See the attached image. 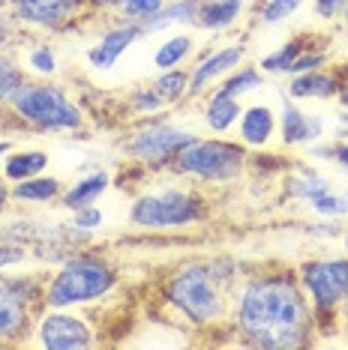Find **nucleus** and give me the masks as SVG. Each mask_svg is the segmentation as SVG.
<instances>
[{"label":"nucleus","mask_w":348,"mask_h":350,"mask_svg":"<svg viewBox=\"0 0 348 350\" xmlns=\"http://www.w3.org/2000/svg\"><path fill=\"white\" fill-rule=\"evenodd\" d=\"M117 288V267L102 252L75 249L45 278V308H73L105 299Z\"/></svg>","instance_id":"nucleus-3"},{"label":"nucleus","mask_w":348,"mask_h":350,"mask_svg":"<svg viewBox=\"0 0 348 350\" xmlns=\"http://www.w3.org/2000/svg\"><path fill=\"white\" fill-rule=\"evenodd\" d=\"M310 45H312V42H306V36L288 39V42H282L276 51L264 54V57L258 60V69H261V72H264L267 78H271V75H288V72H291V63L297 60V54L306 51Z\"/></svg>","instance_id":"nucleus-24"},{"label":"nucleus","mask_w":348,"mask_h":350,"mask_svg":"<svg viewBox=\"0 0 348 350\" xmlns=\"http://www.w3.org/2000/svg\"><path fill=\"white\" fill-rule=\"evenodd\" d=\"M232 332L247 347H310L319 326L295 269L264 267L240 278L232 299Z\"/></svg>","instance_id":"nucleus-1"},{"label":"nucleus","mask_w":348,"mask_h":350,"mask_svg":"<svg viewBox=\"0 0 348 350\" xmlns=\"http://www.w3.org/2000/svg\"><path fill=\"white\" fill-rule=\"evenodd\" d=\"M126 108H129L132 114H138V117H150V114H156V111H162L165 102L160 99V93H156L153 87L145 84V87L129 90V96H126Z\"/></svg>","instance_id":"nucleus-32"},{"label":"nucleus","mask_w":348,"mask_h":350,"mask_svg":"<svg viewBox=\"0 0 348 350\" xmlns=\"http://www.w3.org/2000/svg\"><path fill=\"white\" fill-rule=\"evenodd\" d=\"M348 78V69H339V66H321V69H312V72H303V75H291L288 78V87H286V96L295 99V102H306V99H315V102H327V99H336L339 87Z\"/></svg>","instance_id":"nucleus-14"},{"label":"nucleus","mask_w":348,"mask_h":350,"mask_svg":"<svg viewBox=\"0 0 348 350\" xmlns=\"http://www.w3.org/2000/svg\"><path fill=\"white\" fill-rule=\"evenodd\" d=\"M324 189H330V180L315 171H300L286 180V195L295 198V201H306V204H310V198L324 192Z\"/></svg>","instance_id":"nucleus-28"},{"label":"nucleus","mask_w":348,"mask_h":350,"mask_svg":"<svg viewBox=\"0 0 348 350\" xmlns=\"http://www.w3.org/2000/svg\"><path fill=\"white\" fill-rule=\"evenodd\" d=\"M330 162L348 177V141H339V138L334 141V156H330Z\"/></svg>","instance_id":"nucleus-39"},{"label":"nucleus","mask_w":348,"mask_h":350,"mask_svg":"<svg viewBox=\"0 0 348 350\" xmlns=\"http://www.w3.org/2000/svg\"><path fill=\"white\" fill-rule=\"evenodd\" d=\"M237 135H240V144H247L249 150L267 147L276 135V111L264 102L247 105L237 120Z\"/></svg>","instance_id":"nucleus-16"},{"label":"nucleus","mask_w":348,"mask_h":350,"mask_svg":"<svg viewBox=\"0 0 348 350\" xmlns=\"http://www.w3.org/2000/svg\"><path fill=\"white\" fill-rule=\"evenodd\" d=\"M21 69L39 78H51V75H58V54H54L49 42L30 39V42H25V66Z\"/></svg>","instance_id":"nucleus-26"},{"label":"nucleus","mask_w":348,"mask_h":350,"mask_svg":"<svg viewBox=\"0 0 348 350\" xmlns=\"http://www.w3.org/2000/svg\"><path fill=\"white\" fill-rule=\"evenodd\" d=\"M141 39V27L138 25H129V21H117L99 36V42L87 51V60H90L93 69H114V63L123 57L126 51L132 49Z\"/></svg>","instance_id":"nucleus-15"},{"label":"nucleus","mask_w":348,"mask_h":350,"mask_svg":"<svg viewBox=\"0 0 348 350\" xmlns=\"http://www.w3.org/2000/svg\"><path fill=\"white\" fill-rule=\"evenodd\" d=\"M343 21H345V36H348V3H345V15H343Z\"/></svg>","instance_id":"nucleus-46"},{"label":"nucleus","mask_w":348,"mask_h":350,"mask_svg":"<svg viewBox=\"0 0 348 350\" xmlns=\"http://www.w3.org/2000/svg\"><path fill=\"white\" fill-rule=\"evenodd\" d=\"M3 210H6V206H0V216H3Z\"/></svg>","instance_id":"nucleus-49"},{"label":"nucleus","mask_w":348,"mask_h":350,"mask_svg":"<svg viewBox=\"0 0 348 350\" xmlns=\"http://www.w3.org/2000/svg\"><path fill=\"white\" fill-rule=\"evenodd\" d=\"M240 111H243L240 99H232L225 93L213 90L208 102H204V126L216 135H228L240 120Z\"/></svg>","instance_id":"nucleus-18"},{"label":"nucleus","mask_w":348,"mask_h":350,"mask_svg":"<svg viewBox=\"0 0 348 350\" xmlns=\"http://www.w3.org/2000/svg\"><path fill=\"white\" fill-rule=\"evenodd\" d=\"M240 267L232 258L184 260L162 278V297L189 326L195 329L232 332V299Z\"/></svg>","instance_id":"nucleus-2"},{"label":"nucleus","mask_w":348,"mask_h":350,"mask_svg":"<svg viewBox=\"0 0 348 350\" xmlns=\"http://www.w3.org/2000/svg\"><path fill=\"white\" fill-rule=\"evenodd\" d=\"M295 273L315 312V326L327 332V326L339 323V306L348 297V258L303 260Z\"/></svg>","instance_id":"nucleus-8"},{"label":"nucleus","mask_w":348,"mask_h":350,"mask_svg":"<svg viewBox=\"0 0 348 350\" xmlns=\"http://www.w3.org/2000/svg\"><path fill=\"white\" fill-rule=\"evenodd\" d=\"M6 183H10V180H6L3 171H0V206L10 204V186H6Z\"/></svg>","instance_id":"nucleus-42"},{"label":"nucleus","mask_w":348,"mask_h":350,"mask_svg":"<svg viewBox=\"0 0 348 350\" xmlns=\"http://www.w3.org/2000/svg\"><path fill=\"white\" fill-rule=\"evenodd\" d=\"M327 63H330V54L324 51V49H319V45H310V49L300 51V54H297V60L291 63V72H288V78H291V75L312 72V69H321V66H327Z\"/></svg>","instance_id":"nucleus-35"},{"label":"nucleus","mask_w":348,"mask_h":350,"mask_svg":"<svg viewBox=\"0 0 348 350\" xmlns=\"http://www.w3.org/2000/svg\"><path fill=\"white\" fill-rule=\"evenodd\" d=\"M343 245H345V254H348V234H345V240H343Z\"/></svg>","instance_id":"nucleus-47"},{"label":"nucleus","mask_w":348,"mask_h":350,"mask_svg":"<svg viewBox=\"0 0 348 350\" xmlns=\"http://www.w3.org/2000/svg\"><path fill=\"white\" fill-rule=\"evenodd\" d=\"M60 195H63V183L58 177H45V174H36V177L10 186V201L18 204H51L60 201Z\"/></svg>","instance_id":"nucleus-20"},{"label":"nucleus","mask_w":348,"mask_h":350,"mask_svg":"<svg viewBox=\"0 0 348 350\" xmlns=\"http://www.w3.org/2000/svg\"><path fill=\"white\" fill-rule=\"evenodd\" d=\"M99 225H102V210L97 204H87V206H78V210H73V221H69V228H73V230L90 234V230H97Z\"/></svg>","instance_id":"nucleus-36"},{"label":"nucleus","mask_w":348,"mask_h":350,"mask_svg":"<svg viewBox=\"0 0 348 350\" xmlns=\"http://www.w3.org/2000/svg\"><path fill=\"white\" fill-rule=\"evenodd\" d=\"M162 3L165 0H117V15H121V21L141 27L147 18H153L162 10Z\"/></svg>","instance_id":"nucleus-31"},{"label":"nucleus","mask_w":348,"mask_h":350,"mask_svg":"<svg viewBox=\"0 0 348 350\" xmlns=\"http://www.w3.org/2000/svg\"><path fill=\"white\" fill-rule=\"evenodd\" d=\"M192 138H195L192 132L169 123L165 117H145L136 129L126 135L121 150L126 159H132V165H141L147 171H162V168L171 171L177 153Z\"/></svg>","instance_id":"nucleus-9"},{"label":"nucleus","mask_w":348,"mask_h":350,"mask_svg":"<svg viewBox=\"0 0 348 350\" xmlns=\"http://www.w3.org/2000/svg\"><path fill=\"white\" fill-rule=\"evenodd\" d=\"M336 102H339V108L348 111V78L343 81V87H339V93H336Z\"/></svg>","instance_id":"nucleus-43"},{"label":"nucleus","mask_w":348,"mask_h":350,"mask_svg":"<svg viewBox=\"0 0 348 350\" xmlns=\"http://www.w3.org/2000/svg\"><path fill=\"white\" fill-rule=\"evenodd\" d=\"M336 138L339 141H348V111L339 114V123H336Z\"/></svg>","instance_id":"nucleus-41"},{"label":"nucleus","mask_w":348,"mask_h":350,"mask_svg":"<svg viewBox=\"0 0 348 350\" xmlns=\"http://www.w3.org/2000/svg\"><path fill=\"white\" fill-rule=\"evenodd\" d=\"M27 78V72L21 69V63L15 60L12 51H3L0 49V108L10 102V96L15 93V87Z\"/></svg>","instance_id":"nucleus-29"},{"label":"nucleus","mask_w":348,"mask_h":350,"mask_svg":"<svg viewBox=\"0 0 348 350\" xmlns=\"http://www.w3.org/2000/svg\"><path fill=\"white\" fill-rule=\"evenodd\" d=\"M3 6H10V0H0V10H3Z\"/></svg>","instance_id":"nucleus-48"},{"label":"nucleus","mask_w":348,"mask_h":350,"mask_svg":"<svg viewBox=\"0 0 348 350\" xmlns=\"http://www.w3.org/2000/svg\"><path fill=\"white\" fill-rule=\"evenodd\" d=\"M210 216V204L204 192L184 186H169L162 192H145L129 206V221L145 230L189 228Z\"/></svg>","instance_id":"nucleus-6"},{"label":"nucleus","mask_w":348,"mask_h":350,"mask_svg":"<svg viewBox=\"0 0 348 350\" xmlns=\"http://www.w3.org/2000/svg\"><path fill=\"white\" fill-rule=\"evenodd\" d=\"M36 341L49 350H84L93 347V326L87 317L66 308H45L36 321Z\"/></svg>","instance_id":"nucleus-11"},{"label":"nucleus","mask_w":348,"mask_h":350,"mask_svg":"<svg viewBox=\"0 0 348 350\" xmlns=\"http://www.w3.org/2000/svg\"><path fill=\"white\" fill-rule=\"evenodd\" d=\"M156 93H160V99L165 105H180V102H186V93H189V72L186 69H165L150 81Z\"/></svg>","instance_id":"nucleus-25"},{"label":"nucleus","mask_w":348,"mask_h":350,"mask_svg":"<svg viewBox=\"0 0 348 350\" xmlns=\"http://www.w3.org/2000/svg\"><path fill=\"white\" fill-rule=\"evenodd\" d=\"M108 186H112L108 171H93V174H87V177H82V180H75L73 186L63 189L60 206H66V210H78V206L97 204V198L105 195Z\"/></svg>","instance_id":"nucleus-21"},{"label":"nucleus","mask_w":348,"mask_h":350,"mask_svg":"<svg viewBox=\"0 0 348 350\" xmlns=\"http://www.w3.org/2000/svg\"><path fill=\"white\" fill-rule=\"evenodd\" d=\"M303 3L306 0H264L258 6L256 18H258V25H279V21L291 18Z\"/></svg>","instance_id":"nucleus-33"},{"label":"nucleus","mask_w":348,"mask_h":350,"mask_svg":"<svg viewBox=\"0 0 348 350\" xmlns=\"http://www.w3.org/2000/svg\"><path fill=\"white\" fill-rule=\"evenodd\" d=\"M27 42V30L15 21V15L10 12V6L0 10V49H18Z\"/></svg>","instance_id":"nucleus-34"},{"label":"nucleus","mask_w":348,"mask_h":350,"mask_svg":"<svg viewBox=\"0 0 348 350\" xmlns=\"http://www.w3.org/2000/svg\"><path fill=\"white\" fill-rule=\"evenodd\" d=\"M243 12V0H201L195 27L208 30V33H219V30H232Z\"/></svg>","instance_id":"nucleus-19"},{"label":"nucleus","mask_w":348,"mask_h":350,"mask_svg":"<svg viewBox=\"0 0 348 350\" xmlns=\"http://www.w3.org/2000/svg\"><path fill=\"white\" fill-rule=\"evenodd\" d=\"M192 45H195L192 36H186V33H177V36L165 39L160 49H156V54H153V66L160 69V72H165V69H177L180 63L189 60Z\"/></svg>","instance_id":"nucleus-27"},{"label":"nucleus","mask_w":348,"mask_h":350,"mask_svg":"<svg viewBox=\"0 0 348 350\" xmlns=\"http://www.w3.org/2000/svg\"><path fill=\"white\" fill-rule=\"evenodd\" d=\"M345 3L348 0H312L315 18H319L321 25H336V21H343V15H345Z\"/></svg>","instance_id":"nucleus-37"},{"label":"nucleus","mask_w":348,"mask_h":350,"mask_svg":"<svg viewBox=\"0 0 348 350\" xmlns=\"http://www.w3.org/2000/svg\"><path fill=\"white\" fill-rule=\"evenodd\" d=\"M87 6V15L93 12H114L117 10V0H84Z\"/></svg>","instance_id":"nucleus-40"},{"label":"nucleus","mask_w":348,"mask_h":350,"mask_svg":"<svg viewBox=\"0 0 348 350\" xmlns=\"http://www.w3.org/2000/svg\"><path fill=\"white\" fill-rule=\"evenodd\" d=\"M0 129L12 132V120H10V114H6V108H0Z\"/></svg>","instance_id":"nucleus-45"},{"label":"nucleus","mask_w":348,"mask_h":350,"mask_svg":"<svg viewBox=\"0 0 348 350\" xmlns=\"http://www.w3.org/2000/svg\"><path fill=\"white\" fill-rule=\"evenodd\" d=\"M267 81V75L261 72L258 66H237L234 72H228L223 81H219L213 90H219V93H225V96H232V99H243V96H249V93H256L261 90Z\"/></svg>","instance_id":"nucleus-23"},{"label":"nucleus","mask_w":348,"mask_h":350,"mask_svg":"<svg viewBox=\"0 0 348 350\" xmlns=\"http://www.w3.org/2000/svg\"><path fill=\"white\" fill-rule=\"evenodd\" d=\"M247 60V45L234 42V45H219L208 54H201L195 60V66L189 69V93L186 99H201L213 84H219L228 72H234L237 66H243Z\"/></svg>","instance_id":"nucleus-12"},{"label":"nucleus","mask_w":348,"mask_h":350,"mask_svg":"<svg viewBox=\"0 0 348 350\" xmlns=\"http://www.w3.org/2000/svg\"><path fill=\"white\" fill-rule=\"evenodd\" d=\"M45 278L49 275H3L0 278V345H21L36 329L45 312Z\"/></svg>","instance_id":"nucleus-7"},{"label":"nucleus","mask_w":348,"mask_h":350,"mask_svg":"<svg viewBox=\"0 0 348 350\" xmlns=\"http://www.w3.org/2000/svg\"><path fill=\"white\" fill-rule=\"evenodd\" d=\"M199 10H201V0H165L162 10L141 25V36L160 33V30H169L174 25H195Z\"/></svg>","instance_id":"nucleus-17"},{"label":"nucleus","mask_w":348,"mask_h":350,"mask_svg":"<svg viewBox=\"0 0 348 350\" xmlns=\"http://www.w3.org/2000/svg\"><path fill=\"white\" fill-rule=\"evenodd\" d=\"M310 206L315 210V216L321 219H343L348 216V192H336L334 186L310 198Z\"/></svg>","instance_id":"nucleus-30"},{"label":"nucleus","mask_w":348,"mask_h":350,"mask_svg":"<svg viewBox=\"0 0 348 350\" xmlns=\"http://www.w3.org/2000/svg\"><path fill=\"white\" fill-rule=\"evenodd\" d=\"M12 153V138H0V159H6Z\"/></svg>","instance_id":"nucleus-44"},{"label":"nucleus","mask_w":348,"mask_h":350,"mask_svg":"<svg viewBox=\"0 0 348 350\" xmlns=\"http://www.w3.org/2000/svg\"><path fill=\"white\" fill-rule=\"evenodd\" d=\"M10 12L27 30H69L87 15L84 0H10Z\"/></svg>","instance_id":"nucleus-10"},{"label":"nucleus","mask_w":348,"mask_h":350,"mask_svg":"<svg viewBox=\"0 0 348 350\" xmlns=\"http://www.w3.org/2000/svg\"><path fill=\"white\" fill-rule=\"evenodd\" d=\"M27 245L21 243H12V240H0V269H12V267H21L27 260Z\"/></svg>","instance_id":"nucleus-38"},{"label":"nucleus","mask_w":348,"mask_h":350,"mask_svg":"<svg viewBox=\"0 0 348 350\" xmlns=\"http://www.w3.org/2000/svg\"><path fill=\"white\" fill-rule=\"evenodd\" d=\"M45 168H49V153L42 150H12L3 159V177L10 183L30 180L36 174H45Z\"/></svg>","instance_id":"nucleus-22"},{"label":"nucleus","mask_w":348,"mask_h":350,"mask_svg":"<svg viewBox=\"0 0 348 350\" xmlns=\"http://www.w3.org/2000/svg\"><path fill=\"white\" fill-rule=\"evenodd\" d=\"M249 147L228 138H192L174 159L171 171L195 183H234L247 171Z\"/></svg>","instance_id":"nucleus-5"},{"label":"nucleus","mask_w":348,"mask_h":350,"mask_svg":"<svg viewBox=\"0 0 348 350\" xmlns=\"http://www.w3.org/2000/svg\"><path fill=\"white\" fill-rule=\"evenodd\" d=\"M276 132H279L282 147H310L321 141L324 135V120L319 114H310L288 99L286 93L279 96V114H276Z\"/></svg>","instance_id":"nucleus-13"},{"label":"nucleus","mask_w":348,"mask_h":350,"mask_svg":"<svg viewBox=\"0 0 348 350\" xmlns=\"http://www.w3.org/2000/svg\"><path fill=\"white\" fill-rule=\"evenodd\" d=\"M15 132H78L87 117L58 84L25 78L6 102Z\"/></svg>","instance_id":"nucleus-4"}]
</instances>
